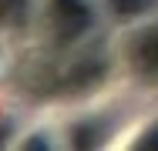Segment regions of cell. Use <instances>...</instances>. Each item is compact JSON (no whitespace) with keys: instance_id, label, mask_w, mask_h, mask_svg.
I'll return each mask as SVG.
<instances>
[{"instance_id":"1","label":"cell","mask_w":158,"mask_h":151,"mask_svg":"<svg viewBox=\"0 0 158 151\" xmlns=\"http://www.w3.org/2000/svg\"><path fill=\"white\" fill-rule=\"evenodd\" d=\"M54 17H57L61 34H77V30L88 27V20H91L84 0H54Z\"/></svg>"},{"instance_id":"2","label":"cell","mask_w":158,"mask_h":151,"mask_svg":"<svg viewBox=\"0 0 158 151\" xmlns=\"http://www.w3.org/2000/svg\"><path fill=\"white\" fill-rule=\"evenodd\" d=\"M135 64L148 74H158V30H148L135 40Z\"/></svg>"},{"instance_id":"3","label":"cell","mask_w":158,"mask_h":151,"mask_svg":"<svg viewBox=\"0 0 158 151\" xmlns=\"http://www.w3.org/2000/svg\"><path fill=\"white\" fill-rule=\"evenodd\" d=\"M20 7H24V0H0V20L14 17V14H17Z\"/></svg>"}]
</instances>
